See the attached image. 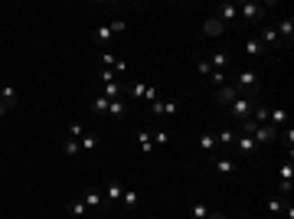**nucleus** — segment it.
<instances>
[{
    "label": "nucleus",
    "instance_id": "nucleus-28",
    "mask_svg": "<svg viewBox=\"0 0 294 219\" xmlns=\"http://www.w3.org/2000/svg\"><path fill=\"white\" fill-rule=\"evenodd\" d=\"M278 141H281V144H288V151L294 147V128H291V125H284V131L278 134Z\"/></svg>",
    "mask_w": 294,
    "mask_h": 219
},
{
    "label": "nucleus",
    "instance_id": "nucleus-3",
    "mask_svg": "<svg viewBox=\"0 0 294 219\" xmlns=\"http://www.w3.org/2000/svg\"><path fill=\"white\" fill-rule=\"evenodd\" d=\"M232 147H236V151L242 154V157H252V154L258 151V144H255V137H252V134H236Z\"/></svg>",
    "mask_w": 294,
    "mask_h": 219
},
{
    "label": "nucleus",
    "instance_id": "nucleus-27",
    "mask_svg": "<svg viewBox=\"0 0 294 219\" xmlns=\"http://www.w3.org/2000/svg\"><path fill=\"white\" fill-rule=\"evenodd\" d=\"M92 111H95V115H108V98H105V95H98V98L92 102Z\"/></svg>",
    "mask_w": 294,
    "mask_h": 219
},
{
    "label": "nucleus",
    "instance_id": "nucleus-34",
    "mask_svg": "<svg viewBox=\"0 0 294 219\" xmlns=\"http://www.w3.org/2000/svg\"><path fill=\"white\" fill-rule=\"evenodd\" d=\"M85 134V128L79 125V121H72V125H69V137H82Z\"/></svg>",
    "mask_w": 294,
    "mask_h": 219
},
{
    "label": "nucleus",
    "instance_id": "nucleus-4",
    "mask_svg": "<svg viewBox=\"0 0 294 219\" xmlns=\"http://www.w3.org/2000/svg\"><path fill=\"white\" fill-rule=\"evenodd\" d=\"M203 33H206L209 39H219V36H226V23L222 20H216V16H206V20H203Z\"/></svg>",
    "mask_w": 294,
    "mask_h": 219
},
{
    "label": "nucleus",
    "instance_id": "nucleus-26",
    "mask_svg": "<svg viewBox=\"0 0 294 219\" xmlns=\"http://www.w3.org/2000/svg\"><path fill=\"white\" fill-rule=\"evenodd\" d=\"M69 213H72V216H88V206L82 203V196H79V200H72V203H69Z\"/></svg>",
    "mask_w": 294,
    "mask_h": 219
},
{
    "label": "nucleus",
    "instance_id": "nucleus-6",
    "mask_svg": "<svg viewBox=\"0 0 294 219\" xmlns=\"http://www.w3.org/2000/svg\"><path fill=\"white\" fill-rule=\"evenodd\" d=\"M212 16H216V20H222V23H232V20H239V7L236 4H219L216 7V13H212Z\"/></svg>",
    "mask_w": 294,
    "mask_h": 219
},
{
    "label": "nucleus",
    "instance_id": "nucleus-5",
    "mask_svg": "<svg viewBox=\"0 0 294 219\" xmlns=\"http://www.w3.org/2000/svg\"><path fill=\"white\" fill-rule=\"evenodd\" d=\"M239 7V16H242V20H252V23H258L265 16V7L262 4H236Z\"/></svg>",
    "mask_w": 294,
    "mask_h": 219
},
{
    "label": "nucleus",
    "instance_id": "nucleus-23",
    "mask_svg": "<svg viewBox=\"0 0 294 219\" xmlns=\"http://www.w3.org/2000/svg\"><path fill=\"white\" fill-rule=\"evenodd\" d=\"M284 203H288V200H284V196H278V193H275V196L268 200V213H275V216H281V209H284Z\"/></svg>",
    "mask_w": 294,
    "mask_h": 219
},
{
    "label": "nucleus",
    "instance_id": "nucleus-21",
    "mask_svg": "<svg viewBox=\"0 0 294 219\" xmlns=\"http://www.w3.org/2000/svg\"><path fill=\"white\" fill-rule=\"evenodd\" d=\"M82 147H79V137H69V141H62V154L66 157H75Z\"/></svg>",
    "mask_w": 294,
    "mask_h": 219
},
{
    "label": "nucleus",
    "instance_id": "nucleus-12",
    "mask_svg": "<svg viewBox=\"0 0 294 219\" xmlns=\"http://www.w3.org/2000/svg\"><path fill=\"white\" fill-rule=\"evenodd\" d=\"M150 111H154V115H177V111H180V108H177V102H150Z\"/></svg>",
    "mask_w": 294,
    "mask_h": 219
},
{
    "label": "nucleus",
    "instance_id": "nucleus-11",
    "mask_svg": "<svg viewBox=\"0 0 294 219\" xmlns=\"http://www.w3.org/2000/svg\"><path fill=\"white\" fill-rule=\"evenodd\" d=\"M111 39H114L111 26H108V23H98V26H95V43H98V46H108Z\"/></svg>",
    "mask_w": 294,
    "mask_h": 219
},
{
    "label": "nucleus",
    "instance_id": "nucleus-14",
    "mask_svg": "<svg viewBox=\"0 0 294 219\" xmlns=\"http://www.w3.org/2000/svg\"><path fill=\"white\" fill-rule=\"evenodd\" d=\"M275 33H278V39H288V43H291V36H294V20H291V16H284V20L275 26Z\"/></svg>",
    "mask_w": 294,
    "mask_h": 219
},
{
    "label": "nucleus",
    "instance_id": "nucleus-15",
    "mask_svg": "<svg viewBox=\"0 0 294 219\" xmlns=\"http://www.w3.org/2000/svg\"><path fill=\"white\" fill-rule=\"evenodd\" d=\"M196 147H200V151L203 154H212V151H216V134H209V131H206V134H200V141H196Z\"/></svg>",
    "mask_w": 294,
    "mask_h": 219
},
{
    "label": "nucleus",
    "instance_id": "nucleus-22",
    "mask_svg": "<svg viewBox=\"0 0 294 219\" xmlns=\"http://www.w3.org/2000/svg\"><path fill=\"white\" fill-rule=\"evenodd\" d=\"M262 49H265V46H262V39H258V36L245 43V56H248V59H255V56H258V52H262Z\"/></svg>",
    "mask_w": 294,
    "mask_h": 219
},
{
    "label": "nucleus",
    "instance_id": "nucleus-8",
    "mask_svg": "<svg viewBox=\"0 0 294 219\" xmlns=\"http://www.w3.org/2000/svg\"><path fill=\"white\" fill-rule=\"evenodd\" d=\"M212 170H216L219 177H232V173H236V161H232V157H216V161H212Z\"/></svg>",
    "mask_w": 294,
    "mask_h": 219
},
{
    "label": "nucleus",
    "instance_id": "nucleus-17",
    "mask_svg": "<svg viewBox=\"0 0 294 219\" xmlns=\"http://www.w3.org/2000/svg\"><path fill=\"white\" fill-rule=\"evenodd\" d=\"M138 147L144 154H150V151H154V134H150V131H141V134H138Z\"/></svg>",
    "mask_w": 294,
    "mask_h": 219
},
{
    "label": "nucleus",
    "instance_id": "nucleus-18",
    "mask_svg": "<svg viewBox=\"0 0 294 219\" xmlns=\"http://www.w3.org/2000/svg\"><path fill=\"white\" fill-rule=\"evenodd\" d=\"M141 203V193H134V190H124V193H121V206L124 209H134Z\"/></svg>",
    "mask_w": 294,
    "mask_h": 219
},
{
    "label": "nucleus",
    "instance_id": "nucleus-36",
    "mask_svg": "<svg viewBox=\"0 0 294 219\" xmlns=\"http://www.w3.org/2000/svg\"><path fill=\"white\" fill-rule=\"evenodd\" d=\"M108 26H111V33H124V30H128V23H124V20H111Z\"/></svg>",
    "mask_w": 294,
    "mask_h": 219
},
{
    "label": "nucleus",
    "instance_id": "nucleus-32",
    "mask_svg": "<svg viewBox=\"0 0 294 219\" xmlns=\"http://www.w3.org/2000/svg\"><path fill=\"white\" fill-rule=\"evenodd\" d=\"M209 82H212V85H226L229 78H226V72H216V69H212V72H209Z\"/></svg>",
    "mask_w": 294,
    "mask_h": 219
},
{
    "label": "nucleus",
    "instance_id": "nucleus-20",
    "mask_svg": "<svg viewBox=\"0 0 294 219\" xmlns=\"http://www.w3.org/2000/svg\"><path fill=\"white\" fill-rule=\"evenodd\" d=\"M258 39H262V46H275V43H278V33H275V26H265Z\"/></svg>",
    "mask_w": 294,
    "mask_h": 219
},
{
    "label": "nucleus",
    "instance_id": "nucleus-25",
    "mask_svg": "<svg viewBox=\"0 0 294 219\" xmlns=\"http://www.w3.org/2000/svg\"><path fill=\"white\" fill-rule=\"evenodd\" d=\"M79 147H82V151H95V147H98V137H95V134H82V137H79Z\"/></svg>",
    "mask_w": 294,
    "mask_h": 219
},
{
    "label": "nucleus",
    "instance_id": "nucleus-31",
    "mask_svg": "<svg viewBox=\"0 0 294 219\" xmlns=\"http://www.w3.org/2000/svg\"><path fill=\"white\" fill-rule=\"evenodd\" d=\"M98 78H102L105 85H111V82H118V72H114V69H98Z\"/></svg>",
    "mask_w": 294,
    "mask_h": 219
},
{
    "label": "nucleus",
    "instance_id": "nucleus-2",
    "mask_svg": "<svg viewBox=\"0 0 294 219\" xmlns=\"http://www.w3.org/2000/svg\"><path fill=\"white\" fill-rule=\"evenodd\" d=\"M232 85L236 89H258V85H262V75H258L255 69H242V72H236Z\"/></svg>",
    "mask_w": 294,
    "mask_h": 219
},
{
    "label": "nucleus",
    "instance_id": "nucleus-16",
    "mask_svg": "<svg viewBox=\"0 0 294 219\" xmlns=\"http://www.w3.org/2000/svg\"><path fill=\"white\" fill-rule=\"evenodd\" d=\"M108 115H111V118H124V115H128V98L108 102Z\"/></svg>",
    "mask_w": 294,
    "mask_h": 219
},
{
    "label": "nucleus",
    "instance_id": "nucleus-37",
    "mask_svg": "<svg viewBox=\"0 0 294 219\" xmlns=\"http://www.w3.org/2000/svg\"><path fill=\"white\" fill-rule=\"evenodd\" d=\"M7 111H10V108H7V105L0 102V118H7Z\"/></svg>",
    "mask_w": 294,
    "mask_h": 219
},
{
    "label": "nucleus",
    "instance_id": "nucleus-1",
    "mask_svg": "<svg viewBox=\"0 0 294 219\" xmlns=\"http://www.w3.org/2000/svg\"><path fill=\"white\" fill-rule=\"evenodd\" d=\"M255 105H258V102L245 98V95H236V98L229 102V111H232L236 118H242V121H245V118H252V108H255Z\"/></svg>",
    "mask_w": 294,
    "mask_h": 219
},
{
    "label": "nucleus",
    "instance_id": "nucleus-29",
    "mask_svg": "<svg viewBox=\"0 0 294 219\" xmlns=\"http://www.w3.org/2000/svg\"><path fill=\"white\" fill-rule=\"evenodd\" d=\"M190 216H193V219H206V216H209V206H206V203H193V206H190Z\"/></svg>",
    "mask_w": 294,
    "mask_h": 219
},
{
    "label": "nucleus",
    "instance_id": "nucleus-19",
    "mask_svg": "<svg viewBox=\"0 0 294 219\" xmlns=\"http://www.w3.org/2000/svg\"><path fill=\"white\" fill-rule=\"evenodd\" d=\"M0 102H4L7 108H16V89H10V85H4V89H0Z\"/></svg>",
    "mask_w": 294,
    "mask_h": 219
},
{
    "label": "nucleus",
    "instance_id": "nucleus-35",
    "mask_svg": "<svg viewBox=\"0 0 294 219\" xmlns=\"http://www.w3.org/2000/svg\"><path fill=\"white\" fill-rule=\"evenodd\" d=\"M150 134H154V144H167V141H170L167 131H150Z\"/></svg>",
    "mask_w": 294,
    "mask_h": 219
},
{
    "label": "nucleus",
    "instance_id": "nucleus-33",
    "mask_svg": "<svg viewBox=\"0 0 294 219\" xmlns=\"http://www.w3.org/2000/svg\"><path fill=\"white\" fill-rule=\"evenodd\" d=\"M196 72H200V75H206V78H209V72H212V66L206 63V59H200V63H196Z\"/></svg>",
    "mask_w": 294,
    "mask_h": 219
},
{
    "label": "nucleus",
    "instance_id": "nucleus-38",
    "mask_svg": "<svg viewBox=\"0 0 294 219\" xmlns=\"http://www.w3.org/2000/svg\"><path fill=\"white\" fill-rule=\"evenodd\" d=\"M206 219H226V216H222V213H209Z\"/></svg>",
    "mask_w": 294,
    "mask_h": 219
},
{
    "label": "nucleus",
    "instance_id": "nucleus-9",
    "mask_svg": "<svg viewBox=\"0 0 294 219\" xmlns=\"http://www.w3.org/2000/svg\"><path fill=\"white\" fill-rule=\"evenodd\" d=\"M236 95H239V89H236L232 82H226V85H219V89H216V102H222V105H229V102L236 98Z\"/></svg>",
    "mask_w": 294,
    "mask_h": 219
},
{
    "label": "nucleus",
    "instance_id": "nucleus-7",
    "mask_svg": "<svg viewBox=\"0 0 294 219\" xmlns=\"http://www.w3.org/2000/svg\"><path fill=\"white\" fill-rule=\"evenodd\" d=\"M206 63H209L212 69H216V72H222V69L232 63V52H229V49H216V52H212V56L206 59Z\"/></svg>",
    "mask_w": 294,
    "mask_h": 219
},
{
    "label": "nucleus",
    "instance_id": "nucleus-24",
    "mask_svg": "<svg viewBox=\"0 0 294 219\" xmlns=\"http://www.w3.org/2000/svg\"><path fill=\"white\" fill-rule=\"evenodd\" d=\"M232 141H236V131H232V128H222L219 134H216V144H226V147H229Z\"/></svg>",
    "mask_w": 294,
    "mask_h": 219
},
{
    "label": "nucleus",
    "instance_id": "nucleus-30",
    "mask_svg": "<svg viewBox=\"0 0 294 219\" xmlns=\"http://www.w3.org/2000/svg\"><path fill=\"white\" fill-rule=\"evenodd\" d=\"M278 180H294V164L291 161H284L278 167Z\"/></svg>",
    "mask_w": 294,
    "mask_h": 219
},
{
    "label": "nucleus",
    "instance_id": "nucleus-10",
    "mask_svg": "<svg viewBox=\"0 0 294 219\" xmlns=\"http://www.w3.org/2000/svg\"><path fill=\"white\" fill-rule=\"evenodd\" d=\"M102 200H105L102 190H95V187H88L85 193H82V203H85L88 209H98V206H102Z\"/></svg>",
    "mask_w": 294,
    "mask_h": 219
},
{
    "label": "nucleus",
    "instance_id": "nucleus-13",
    "mask_svg": "<svg viewBox=\"0 0 294 219\" xmlns=\"http://www.w3.org/2000/svg\"><path fill=\"white\" fill-rule=\"evenodd\" d=\"M121 193H124V187L118 180H111L108 187H105V203H121Z\"/></svg>",
    "mask_w": 294,
    "mask_h": 219
}]
</instances>
